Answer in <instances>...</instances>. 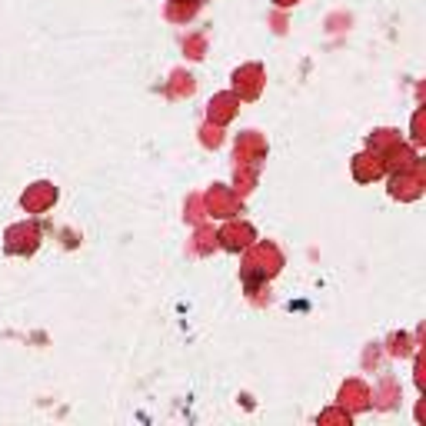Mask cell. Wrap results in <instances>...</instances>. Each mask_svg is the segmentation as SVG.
Wrapping results in <instances>:
<instances>
[{
    "mask_svg": "<svg viewBox=\"0 0 426 426\" xmlns=\"http://www.w3.org/2000/svg\"><path fill=\"white\" fill-rule=\"evenodd\" d=\"M57 193H54V187L50 183H37L33 187L31 197H24V206H33V204H47V200H54Z\"/></svg>",
    "mask_w": 426,
    "mask_h": 426,
    "instance_id": "6da1fadb",
    "label": "cell"
}]
</instances>
